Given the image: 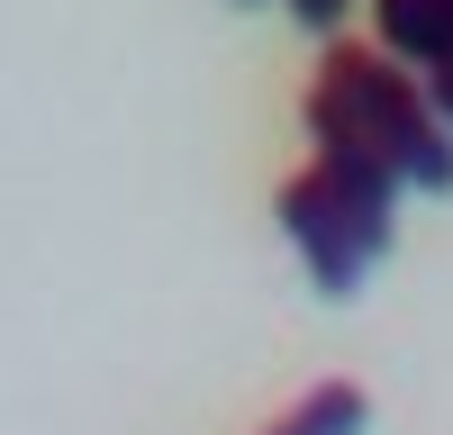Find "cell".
Returning <instances> with one entry per match:
<instances>
[{
	"label": "cell",
	"instance_id": "2",
	"mask_svg": "<svg viewBox=\"0 0 453 435\" xmlns=\"http://www.w3.org/2000/svg\"><path fill=\"white\" fill-rule=\"evenodd\" d=\"M273 209H281V236L299 245V263H309V281L326 300H354L399 236V181L363 155H326V145L309 155V172L281 181Z\"/></svg>",
	"mask_w": 453,
	"mask_h": 435
},
{
	"label": "cell",
	"instance_id": "4",
	"mask_svg": "<svg viewBox=\"0 0 453 435\" xmlns=\"http://www.w3.org/2000/svg\"><path fill=\"white\" fill-rule=\"evenodd\" d=\"M363 426H372V390L363 381H309L263 435H363Z\"/></svg>",
	"mask_w": 453,
	"mask_h": 435
},
{
	"label": "cell",
	"instance_id": "5",
	"mask_svg": "<svg viewBox=\"0 0 453 435\" xmlns=\"http://www.w3.org/2000/svg\"><path fill=\"white\" fill-rule=\"evenodd\" d=\"M426 100H435V118L453 127V64H444V72H426Z\"/></svg>",
	"mask_w": 453,
	"mask_h": 435
},
{
	"label": "cell",
	"instance_id": "3",
	"mask_svg": "<svg viewBox=\"0 0 453 435\" xmlns=\"http://www.w3.org/2000/svg\"><path fill=\"white\" fill-rule=\"evenodd\" d=\"M372 27H381V55H399L418 82L453 64V0H372Z\"/></svg>",
	"mask_w": 453,
	"mask_h": 435
},
{
	"label": "cell",
	"instance_id": "1",
	"mask_svg": "<svg viewBox=\"0 0 453 435\" xmlns=\"http://www.w3.org/2000/svg\"><path fill=\"white\" fill-rule=\"evenodd\" d=\"M299 118H309V145L381 164L399 191H453V127L435 118L426 82L381 46H354V36L326 46Z\"/></svg>",
	"mask_w": 453,
	"mask_h": 435
}]
</instances>
